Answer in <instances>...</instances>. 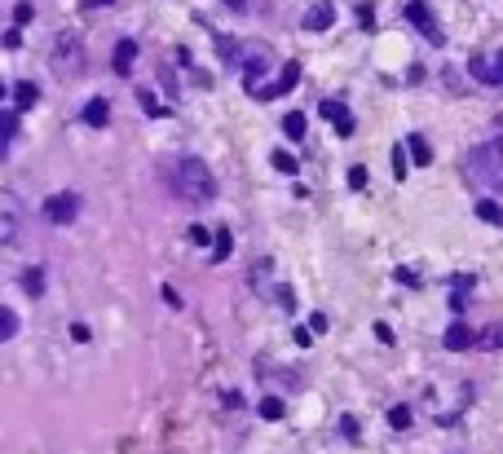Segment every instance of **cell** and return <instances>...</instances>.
Instances as JSON below:
<instances>
[{"label": "cell", "mask_w": 503, "mask_h": 454, "mask_svg": "<svg viewBox=\"0 0 503 454\" xmlns=\"http://www.w3.org/2000/svg\"><path fill=\"white\" fill-rule=\"evenodd\" d=\"M464 172L481 181V186H503V141H481L468 150Z\"/></svg>", "instance_id": "cell-2"}, {"label": "cell", "mask_w": 503, "mask_h": 454, "mask_svg": "<svg viewBox=\"0 0 503 454\" xmlns=\"http://www.w3.org/2000/svg\"><path fill=\"white\" fill-rule=\"evenodd\" d=\"M0 97H5V84H0Z\"/></svg>", "instance_id": "cell-42"}, {"label": "cell", "mask_w": 503, "mask_h": 454, "mask_svg": "<svg viewBox=\"0 0 503 454\" xmlns=\"http://www.w3.org/2000/svg\"><path fill=\"white\" fill-rule=\"evenodd\" d=\"M358 23L371 27V23H375V9H371V5H358Z\"/></svg>", "instance_id": "cell-36"}, {"label": "cell", "mask_w": 503, "mask_h": 454, "mask_svg": "<svg viewBox=\"0 0 503 454\" xmlns=\"http://www.w3.org/2000/svg\"><path fill=\"white\" fill-rule=\"evenodd\" d=\"M230 251H234V239H230V229H221V234H212V260L221 265V260L230 256Z\"/></svg>", "instance_id": "cell-20"}, {"label": "cell", "mask_w": 503, "mask_h": 454, "mask_svg": "<svg viewBox=\"0 0 503 454\" xmlns=\"http://www.w3.org/2000/svg\"><path fill=\"white\" fill-rule=\"evenodd\" d=\"M282 132H287L292 141H300V137H305V115H300V111H292L287 120H282Z\"/></svg>", "instance_id": "cell-23"}, {"label": "cell", "mask_w": 503, "mask_h": 454, "mask_svg": "<svg viewBox=\"0 0 503 454\" xmlns=\"http://www.w3.org/2000/svg\"><path fill=\"white\" fill-rule=\"evenodd\" d=\"M80 62H84L80 40H75V36H62L58 49H54V71H58V75H80Z\"/></svg>", "instance_id": "cell-5"}, {"label": "cell", "mask_w": 503, "mask_h": 454, "mask_svg": "<svg viewBox=\"0 0 503 454\" xmlns=\"http://www.w3.org/2000/svg\"><path fill=\"white\" fill-rule=\"evenodd\" d=\"M349 190H366V168L362 163L349 168Z\"/></svg>", "instance_id": "cell-27"}, {"label": "cell", "mask_w": 503, "mask_h": 454, "mask_svg": "<svg viewBox=\"0 0 503 454\" xmlns=\"http://www.w3.org/2000/svg\"><path fill=\"white\" fill-rule=\"evenodd\" d=\"M137 97H142V111H146V115H168V106L155 102V93H137Z\"/></svg>", "instance_id": "cell-29"}, {"label": "cell", "mask_w": 503, "mask_h": 454, "mask_svg": "<svg viewBox=\"0 0 503 454\" xmlns=\"http://www.w3.org/2000/svg\"><path fill=\"white\" fill-rule=\"evenodd\" d=\"M490 66H495V84H503V49H499V53L490 58Z\"/></svg>", "instance_id": "cell-37"}, {"label": "cell", "mask_w": 503, "mask_h": 454, "mask_svg": "<svg viewBox=\"0 0 503 454\" xmlns=\"http://www.w3.org/2000/svg\"><path fill=\"white\" fill-rule=\"evenodd\" d=\"M292 340H296L300 348H309V340H313V331H309V327H296V331H292Z\"/></svg>", "instance_id": "cell-33"}, {"label": "cell", "mask_w": 503, "mask_h": 454, "mask_svg": "<svg viewBox=\"0 0 503 454\" xmlns=\"http://www.w3.org/2000/svg\"><path fill=\"white\" fill-rule=\"evenodd\" d=\"M477 216H481L485 225H503V208L495 203V198H481V203H477Z\"/></svg>", "instance_id": "cell-21"}, {"label": "cell", "mask_w": 503, "mask_h": 454, "mask_svg": "<svg viewBox=\"0 0 503 454\" xmlns=\"http://www.w3.org/2000/svg\"><path fill=\"white\" fill-rule=\"evenodd\" d=\"M442 344H446L450 353H464V348H473V344H477V331L468 327V322H450L446 335H442Z\"/></svg>", "instance_id": "cell-10"}, {"label": "cell", "mask_w": 503, "mask_h": 454, "mask_svg": "<svg viewBox=\"0 0 503 454\" xmlns=\"http://www.w3.org/2000/svg\"><path fill=\"white\" fill-rule=\"evenodd\" d=\"M159 80H163V89L177 97V80H173V71H168V66H159Z\"/></svg>", "instance_id": "cell-35"}, {"label": "cell", "mask_w": 503, "mask_h": 454, "mask_svg": "<svg viewBox=\"0 0 503 454\" xmlns=\"http://www.w3.org/2000/svg\"><path fill=\"white\" fill-rule=\"evenodd\" d=\"M375 340H380V344H393V331L384 327V322H375Z\"/></svg>", "instance_id": "cell-38"}, {"label": "cell", "mask_w": 503, "mask_h": 454, "mask_svg": "<svg viewBox=\"0 0 503 454\" xmlns=\"http://www.w3.org/2000/svg\"><path fill=\"white\" fill-rule=\"evenodd\" d=\"M389 424H393V428H411V410H406V406H393V410H389Z\"/></svg>", "instance_id": "cell-28"}, {"label": "cell", "mask_w": 503, "mask_h": 454, "mask_svg": "<svg viewBox=\"0 0 503 454\" xmlns=\"http://www.w3.org/2000/svg\"><path fill=\"white\" fill-rule=\"evenodd\" d=\"M13 132H18V115H13V111H0V155L9 150Z\"/></svg>", "instance_id": "cell-16"}, {"label": "cell", "mask_w": 503, "mask_h": 454, "mask_svg": "<svg viewBox=\"0 0 503 454\" xmlns=\"http://www.w3.org/2000/svg\"><path fill=\"white\" fill-rule=\"evenodd\" d=\"M340 432L349 436V441H358V419H354V415H344V419H340Z\"/></svg>", "instance_id": "cell-30"}, {"label": "cell", "mask_w": 503, "mask_h": 454, "mask_svg": "<svg viewBox=\"0 0 503 454\" xmlns=\"http://www.w3.org/2000/svg\"><path fill=\"white\" fill-rule=\"evenodd\" d=\"M406 172H411V155H406V146L397 141V146H393V177L402 181V177H406Z\"/></svg>", "instance_id": "cell-24"}, {"label": "cell", "mask_w": 503, "mask_h": 454, "mask_svg": "<svg viewBox=\"0 0 503 454\" xmlns=\"http://www.w3.org/2000/svg\"><path fill=\"white\" fill-rule=\"evenodd\" d=\"M173 190L186 198V203H212L216 181H212V172H208L204 159H181V163L173 168Z\"/></svg>", "instance_id": "cell-1"}, {"label": "cell", "mask_w": 503, "mask_h": 454, "mask_svg": "<svg viewBox=\"0 0 503 454\" xmlns=\"http://www.w3.org/2000/svg\"><path fill=\"white\" fill-rule=\"evenodd\" d=\"M13 102H18L23 111H27V106H36V102H40V89H36V84H31V80L13 84Z\"/></svg>", "instance_id": "cell-18"}, {"label": "cell", "mask_w": 503, "mask_h": 454, "mask_svg": "<svg viewBox=\"0 0 503 454\" xmlns=\"http://www.w3.org/2000/svg\"><path fill=\"white\" fill-rule=\"evenodd\" d=\"M18 229H23V203H18V194L0 190V243H13V239H18Z\"/></svg>", "instance_id": "cell-4"}, {"label": "cell", "mask_w": 503, "mask_h": 454, "mask_svg": "<svg viewBox=\"0 0 503 454\" xmlns=\"http://www.w3.org/2000/svg\"><path fill=\"white\" fill-rule=\"evenodd\" d=\"M208 239H212V234H208L204 225H190V243H194V247H208Z\"/></svg>", "instance_id": "cell-31"}, {"label": "cell", "mask_w": 503, "mask_h": 454, "mask_svg": "<svg viewBox=\"0 0 503 454\" xmlns=\"http://www.w3.org/2000/svg\"><path fill=\"white\" fill-rule=\"evenodd\" d=\"M309 331H327V313H313L309 317Z\"/></svg>", "instance_id": "cell-40"}, {"label": "cell", "mask_w": 503, "mask_h": 454, "mask_svg": "<svg viewBox=\"0 0 503 454\" xmlns=\"http://www.w3.org/2000/svg\"><path fill=\"white\" fill-rule=\"evenodd\" d=\"M13 335H18V313L0 305V344H5V340H13Z\"/></svg>", "instance_id": "cell-19"}, {"label": "cell", "mask_w": 503, "mask_h": 454, "mask_svg": "<svg viewBox=\"0 0 503 454\" xmlns=\"http://www.w3.org/2000/svg\"><path fill=\"white\" fill-rule=\"evenodd\" d=\"M402 13H406V18H411V23L419 27V36H424V40L442 44V27H437V18H433V13H428V5H424V0H411V5L402 9Z\"/></svg>", "instance_id": "cell-6"}, {"label": "cell", "mask_w": 503, "mask_h": 454, "mask_svg": "<svg viewBox=\"0 0 503 454\" xmlns=\"http://www.w3.org/2000/svg\"><path fill=\"white\" fill-rule=\"evenodd\" d=\"M239 62H243V84H247V93H256L261 89V75L270 71V49L265 44H247V49H239Z\"/></svg>", "instance_id": "cell-3"}, {"label": "cell", "mask_w": 503, "mask_h": 454, "mask_svg": "<svg viewBox=\"0 0 503 454\" xmlns=\"http://www.w3.org/2000/svg\"><path fill=\"white\" fill-rule=\"evenodd\" d=\"M106 120H111V106H106V97H93V102L84 106V124H89V128H102Z\"/></svg>", "instance_id": "cell-13"}, {"label": "cell", "mask_w": 503, "mask_h": 454, "mask_svg": "<svg viewBox=\"0 0 503 454\" xmlns=\"http://www.w3.org/2000/svg\"><path fill=\"white\" fill-rule=\"evenodd\" d=\"M274 296H278V305H282V309H292V313H296V296H292V287H278Z\"/></svg>", "instance_id": "cell-32"}, {"label": "cell", "mask_w": 503, "mask_h": 454, "mask_svg": "<svg viewBox=\"0 0 503 454\" xmlns=\"http://www.w3.org/2000/svg\"><path fill=\"white\" fill-rule=\"evenodd\" d=\"M13 23H18V27H27V23H31V5H27V0H23L18 9H13Z\"/></svg>", "instance_id": "cell-34"}, {"label": "cell", "mask_w": 503, "mask_h": 454, "mask_svg": "<svg viewBox=\"0 0 503 454\" xmlns=\"http://www.w3.org/2000/svg\"><path fill=\"white\" fill-rule=\"evenodd\" d=\"M406 155H411V163H419V168H428V159H433V150H428V141L419 137V132H411V137H406Z\"/></svg>", "instance_id": "cell-14"}, {"label": "cell", "mask_w": 503, "mask_h": 454, "mask_svg": "<svg viewBox=\"0 0 503 454\" xmlns=\"http://www.w3.org/2000/svg\"><path fill=\"white\" fill-rule=\"evenodd\" d=\"M225 5H230V9H247V0H225Z\"/></svg>", "instance_id": "cell-41"}, {"label": "cell", "mask_w": 503, "mask_h": 454, "mask_svg": "<svg viewBox=\"0 0 503 454\" xmlns=\"http://www.w3.org/2000/svg\"><path fill=\"white\" fill-rule=\"evenodd\" d=\"M468 71H473L481 84H495V66H490V58H485V53H473V58H468Z\"/></svg>", "instance_id": "cell-17"}, {"label": "cell", "mask_w": 503, "mask_h": 454, "mask_svg": "<svg viewBox=\"0 0 503 454\" xmlns=\"http://www.w3.org/2000/svg\"><path fill=\"white\" fill-rule=\"evenodd\" d=\"M23 291H27V296H40V291H44V269H40V265L23 274Z\"/></svg>", "instance_id": "cell-22"}, {"label": "cell", "mask_w": 503, "mask_h": 454, "mask_svg": "<svg viewBox=\"0 0 503 454\" xmlns=\"http://www.w3.org/2000/svg\"><path fill=\"white\" fill-rule=\"evenodd\" d=\"M296 84H300V62H282V75H278L274 84H261V89H256V97H261V102H270V97L292 93Z\"/></svg>", "instance_id": "cell-7"}, {"label": "cell", "mask_w": 503, "mask_h": 454, "mask_svg": "<svg viewBox=\"0 0 503 454\" xmlns=\"http://www.w3.org/2000/svg\"><path fill=\"white\" fill-rule=\"evenodd\" d=\"M393 278H397V282H411V287H415V282H419V278H415V269H397Z\"/></svg>", "instance_id": "cell-39"}, {"label": "cell", "mask_w": 503, "mask_h": 454, "mask_svg": "<svg viewBox=\"0 0 503 454\" xmlns=\"http://www.w3.org/2000/svg\"><path fill=\"white\" fill-rule=\"evenodd\" d=\"M331 23H335V5H331V0H318V5L305 9V23H300V27H305V31H327Z\"/></svg>", "instance_id": "cell-11"}, {"label": "cell", "mask_w": 503, "mask_h": 454, "mask_svg": "<svg viewBox=\"0 0 503 454\" xmlns=\"http://www.w3.org/2000/svg\"><path fill=\"white\" fill-rule=\"evenodd\" d=\"M477 348H503V322H490L477 331Z\"/></svg>", "instance_id": "cell-15"}, {"label": "cell", "mask_w": 503, "mask_h": 454, "mask_svg": "<svg viewBox=\"0 0 503 454\" xmlns=\"http://www.w3.org/2000/svg\"><path fill=\"white\" fill-rule=\"evenodd\" d=\"M261 419L278 424V419H282V401H278V397H261Z\"/></svg>", "instance_id": "cell-25"}, {"label": "cell", "mask_w": 503, "mask_h": 454, "mask_svg": "<svg viewBox=\"0 0 503 454\" xmlns=\"http://www.w3.org/2000/svg\"><path fill=\"white\" fill-rule=\"evenodd\" d=\"M75 212H80V198L75 194H54L44 203V221H54V225H71L75 221Z\"/></svg>", "instance_id": "cell-8"}, {"label": "cell", "mask_w": 503, "mask_h": 454, "mask_svg": "<svg viewBox=\"0 0 503 454\" xmlns=\"http://www.w3.org/2000/svg\"><path fill=\"white\" fill-rule=\"evenodd\" d=\"M270 163H274V168H278V172H287V177H292V172H296V159H292V155H287V150H274V155H270Z\"/></svg>", "instance_id": "cell-26"}, {"label": "cell", "mask_w": 503, "mask_h": 454, "mask_svg": "<svg viewBox=\"0 0 503 454\" xmlns=\"http://www.w3.org/2000/svg\"><path fill=\"white\" fill-rule=\"evenodd\" d=\"M318 111H323V120H331V124H335V132H340V137H354V115H349V106H344V102L327 97V102L318 106Z\"/></svg>", "instance_id": "cell-9"}, {"label": "cell", "mask_w": 503, "mask_h": 454, "mask_svg": "<svg viewBox=\"0 0 503 454\" xmlns=\"http://www.w3.org/2000/svg\"><path fill=\"white\" fill-rule=\"evenodd\" d=\"M132 62H137V40H120V44H115V53H111L115 75H128V71H132Z\"/></svg>", "instance_id": "cell-12"}]
</instances>
